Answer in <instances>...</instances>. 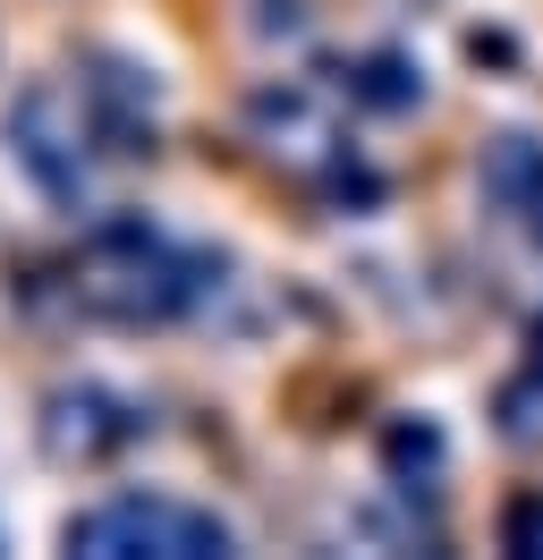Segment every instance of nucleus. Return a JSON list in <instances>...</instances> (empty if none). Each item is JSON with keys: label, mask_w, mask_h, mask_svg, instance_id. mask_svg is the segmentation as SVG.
I'll return each instance as SVG.
<instances>
[{"label": "nucleus", "mask_w": 543, "mask_h": 560, "mask_svg": "<svg viewBox=\"0 0 543 560\" xmlns=\"http://www.w3.org/2000/svg\"><path fill=\"white\" fill-rule=\"evenodd\" d=\"M509 552H527V544H543V492H518V501H509Z\"/></svg>", "instance_id": "nucleus-1"}]
</instances>
